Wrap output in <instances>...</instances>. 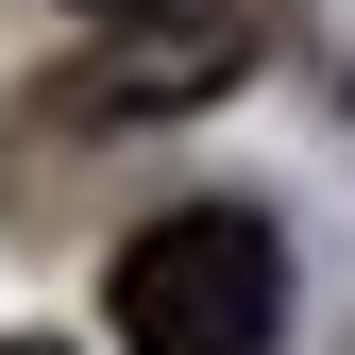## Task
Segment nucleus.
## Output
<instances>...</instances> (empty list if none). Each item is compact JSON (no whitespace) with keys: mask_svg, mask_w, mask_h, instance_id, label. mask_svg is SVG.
Returning a JSON list of instances; mask_svg holds the SVG:
<instances>
[{"mask_svg":"<svg viewBox=\"0 0 355 355\" xmlns=\"http://www.w3.org/2000/svg\"><path fill=\"white\" fill-rule=\"evenodd\" d=\"M85 17H136V0H85Z\"/></svg>","mask_w":355,"mask_h":355,"instance_id":"20e7f679","label":"nucleus"},{"mask_svg":"<svg viewBox=\"0 0 355 355\" xmlns=\"http://www.w3.org/2000/svg\"><path fill=\"white\" fill-rule=\"evenodd\" d=\"M254 51H271L254 0H136V17H102L85 68H51V102L68 119H187L220 85H254Z\"/></svg>","mask_w":355,"mask_h":355,"instance_id":"f03ea898","label":"nucleus"},{"mask_svg":"<svg viewBox=\"0 0 355 355\" xmlns=\"http://www.w3.org/2000/svg\"><path fill=\"white\" fill-rule=\"evenodd\" d=\"M0 355H68V338H0Z\"/></svg>","mask_w":355,"mask_h":355,"instance_id":"7ed1b4c3","label":"nucleus"},{"mask_svg":"<svg viewBox=\"0 0 355 355\" xmlns=\"http://www.w3.org/2000/svg\"><path fill=\"white\" fill-rule=\"evenodd\" d=\"M288 322V237L254 203H169L119 254V338L136 355H271Z\"/></svg>","mask_w":355,"mask_h":355,"instance_id":"f257e3e1","label":"nucleus"}]
</instances>
